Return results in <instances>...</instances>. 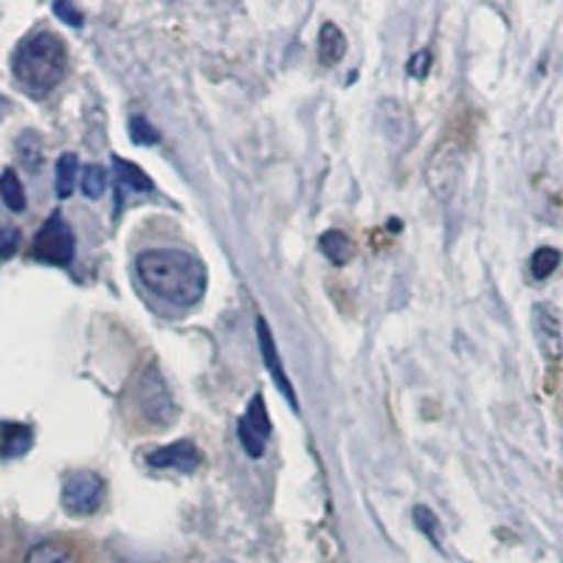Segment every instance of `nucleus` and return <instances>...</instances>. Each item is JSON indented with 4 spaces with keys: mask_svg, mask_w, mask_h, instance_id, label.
Wrapping results in <instances>:
<instances>
[{
    "mask_svg": "<svg viewBox=\"0 0 563 563\" xmlns=\"http://www.w3.org/2000/svg\"><path fill=\"white\" fill-rule=\"evenodd\" d=\"M104 501V479L93 471H77L63 485V507L70 516H90Z\"/></svg>",
    "mask_w": 563,
    "mask_h": 563,
    "instance_id": "nucleus-5",
    "label": "nucleus"
},
{
    "mask_svg": "<svg viewBox=\"0 0 563 563\" xmlns=\"http://www.w3.org/2000/svg\"><path fill=\"white\" fill-rule=\"evenodd\" d=\"M26 563H79V558L65 541H40L29 550Z\"/></svg>",
    "mask_w": 563,
    "mask_h": 563,
    "instance_id": "nucleus-12",
    "label": "nucleus"
},
{
    "mask_svg": "<svg viewBox=\"0 0 563 563\" xmlns=\"http://www.w3.org/2000/svg\"><path fill=\"white\" fill-rule=\"evenodd\" d=\"M147 462L153 467H164V471L192 474L195 467L200 465V451L195 442L180 440V442H173V445H167V449H158L155 454H150Z\"/></svg>",
    "mask_w": 563,
    "mask_h": 563,
    "instance_id": "nucleus-10",
    "label": "nucleus"
},
{
    "mask_svg": "<svg viewBox=\"0 0 563 563\" xmlns=\"http://www.w3.org/2000/svg\"><path fill=\"white\" fill-rule=\"evenodd\" d=\"M113 169H115V175H119V180H122L128 189H135V192H150V189H153V180H150V175L144 173V169L135 167V164H130V161L113 158Z\"/></svg>",
    "mask_w": 563,
    "mask_h": 563,
    "instance_id": "nucleus-16",
    "label": "nucleus"
},
{
    "mask_svg": "<svg viewBox=\"0 0 563 563\" xmlns=\"http://www.w3.org/2000/svg\"><path fill=\"white\" fill-rule=\"evenodd\" d=\"M130 133H133L135 144H158L161 141L158 130L150 128V124L144 122L141 115H133V119H130Z\"/></svg>",
    "mask_w": 563,
    "mask_h": 563,
    "instance_id": "nucleus-20",
    "label": "nucleus"
},
{
    "mask_svg": "<svg viewBox=\"0 0 563 563\" xmlns=\"http://www.w3.org/2000/svg\"><path fill=\"white\" fill-rule=\"evenodd\" d=\"M141 285L175 308H192L206 294V268L200 260L178 249L144 251L135 260Z\"/></svg>",
    "mask_w": 563,
    "mask_h": 563,
    "instance_id": "nucleus-1",
    "label": "nucleus"
},
{
    "mask_svg": "<svg viewBox=\"0 0 563 563\" xmlns=\"http://www.w3.org/2000/svg\"><path fill=\"white\" fill-rule=\"evenodd\" d=\"M74 251H77V240H74V231L65 223L63 214H52V218L45 220L43 229L37 231V238H34L32 243L34 260L48 265H59V268L70 265Z\"/></svg>",
    "mask_w": 563,
    "mask_h": 563,
    "instance_id": "nucleus-4",
    "label": "nucleus"
},
{
    "mask_svg": "<svg viewBox=\"0 0 563 563\" xmlns=\"http://www.w3.org/2000/svg\"><path fill=\"white\" fill-rule=\"evenodd\" d=\"M561 263H563L561 251L552 249V245H541V249H538L530 260L532 279H538V282L550 279V276L561 268Z\"/></svg>",
    "mask_w": 563,
    "mask_h": 563,
    "instance_id": "nucleus-14",
    "label": "nucleus"
},
{
    "mask_svg": "<svg viewBox=\"0 0 563 563\" xmlns=\"http://www.w3.org/2000/svg\"><path fill=\"white\" fill-rule=\"evenodd\" d=\"M462 178V153L456 144H442L429 164V186L437 200H449Z\"/></svg>",
    "mask_w": 563,
    "mask_h": 563,
    "instance_id": "nucleus-7",
    "label": "nucleus"
},
{
    "mask_svg": "<svg viewBox=\"0 0 563 563\" xmlns=\"http://www.w3.org/2000/svg\"><path fill=\"white\" fill-rule=\"evenodd\" d=\"M130 411H133L141 426H147L153 431H164L175 420V400L155 366H147L135 378Z\"/></svg>",
    "mask_w": 563,
    "mask_h": 563,
    "instance_id": "nucleus-3",
    "label": "nucleus"
},
{
    "mask_svg": "<svg viewBox=\"0 0 563 563\" xmlns=\"http://www.w3.org/2000/svg\"><path fill=\"white\" fill-rule=\"evenodd\" d=\"M32 429L29 426H18V422H9L0 431V454L3 456H20L32 449Z\"/></svg>",
    "mask_w": 563,
    "mask_h": 563,
    "instance_id": "nucleus-13",
    "label": "nucleus"
},
{
    "mask_svg": "<svg viewBox=\"0 0 563 563\" xmlns=\"http://www.w3.org/2000/svg\"><path fill=\"white\" fill-rule=\"evenodd\" d=\"M321 251L330 256V263L346 265L352 256V243L344 231H327L324 238H321Z\"/></svg>",
    "mask_w": 563,
    "mask_h": 563,
    "instance_id": "nucleus-18",
    "label": "nucleus"
},
{
    "mask_svg": "<svg viewBox=\"0 0 563 563\" xmlns=\"http://www.w3.org/2000/svg\"><path fill=\"white\" fill-rule=\"evenodd\" d=\"M256 339H260V352H263V361H265V366H268L271 378L276 380V389L288 397V404L294 406V409H299V400H296L294 384H290L288 372H285V366H282L279 350H276V341H274V335H271V327H268V321L263 319V316L256 319Z\"/></svg>",
    "mask_w": 563,
    "mask_h": 563,
    "instance_id": "nucleus-9",
    "label": "nucleus"
},
{
    "mask_svg": "<svg viewBox=\"0 0 563 563\" xmlns=\"http://www.w3.org/2000/svg\"><path fill=\"white\" fill-rule=\"evenodd\" d=\"M238 437H240V445H243V451L251 456V460H260V456L265 454L271 440V417H268V409H265L263 395H254L249 411L240 417Z\"/></svg>",
    "mask_w": 563,
    "mask_h": 563,
    "instance_id": "nucleus-6",
    "label": "nucleus"
},
{
    "mask_svg": "<svg viewBox=\"0 0 563 563\" xmlns=\"http://www.w3.org/2000/svg\"><path fill=\"white\" fill-rule=\"evenodd\" d=\"M415 519H417V527H422V530L429 532L431 538H434V544H437V536H434V516H431V510H426V507H417L415 510Z\"/></svg>",
    "mask_w": 563,
    "mask_h": 563,
    "instance_id": "nucleus-23",
    "label": "nucleus"
},
{
    "mask_svg": "<svg viewBox=\"0 0 563 563\" xmlns=\"http://www.w3.org/2000/svg\"><path fill=\"white\" fill-rule=\"evenodd\" d=\"M0 198L12 211L26 209V189H23L20 178L14 175V169H7V173L0 175Z\"/></svg>",
    "mask_w": 563,
    "mask_h": 563,
    "instance_id": "nucleus-17",
    "label": "nucleus"
},
{
    "mask_svg": "<svg viewBox=\"0 0 563 563\" xmlns=\"http://www.w3.org/2000/svg\"><path fill=\"white\" fill-rule=\"evenodd\" d=\"M54 14H57V18H63L68 26H82L85 23L82 12H79L77 7H70V3H54Z\"/></svg>",
    "mask_w": 563,
    "mask_h": 563,
    "instance_id": "nucleus-22",
    "label": "nucleus"
},
{
    "mask_svg": "<svg viewBox=\"0 0 563 563\" xmlns=\"http://www.w3.org/2000/svg\"><path fill=\"white\" fill-rule=\"evenodd\" d=\"M20 245V231L12 225H0V260H9V256L18 251Z\"/></svg>",
    "mask_w": 563,
    "mask_h": 563,
    "instance_id": "nucleus-21",
    "label": "nucleus"
},
{
    "mask_svg": "<svg viewBox=\"0 0 563 563\" xmlns=\"http://www.w3.org/2000/svg\"><path fill=\"white\" fill-rule=\"evenodd\" d=\"M346 54V37L335 23H324L319 32V59L321 65H339Z\"/></svg>",
    "mask_w": 563,
    "mask_h": 563,
    "instance_id": "nucleus-11",
    "label": "nucleus"
},
{
    "mask_svg": "<svg viewBox=\"0 0 563 563\" xmlns=\"http://www.w3.org/2000/svg\"><path fill=\"white\" fill-rule=\"evenodd\" d=\"M68 52L52 32H37L18 45L12 57V74L32 97H48L65 77Z\"/></svg>",
    "mask_w": 563,
    "mask_h": 563,
    "instance_id": "nucleus-2",
    "label": "nucleus"
},
{
    "mask_svg": "<svg viewBox=\"0 0 563 563\" xmlns=\"http://www.w3.org/2000/svg\"><path fill=\"white\" fill-rule=\"evenodd\" d=\"M536 335H538V346L544 352V358L550 364H558L563 355V330H561V316L552 305L541 301L536 305Z\"/></svg>",
    "mask_w": 563,
    "mask_h": 563,
    "instance_id": "nucleus-8",
    "label": "nucleus"
},
{
    "mask_svg": "<svg viewBox=\"0 0 563 563\" xmlns=\"http://www.w3.org/2000/svg\"><path fill=\"white\" fill-rule=\"evenodd\" d=\"M79 186H82V195L90 200L102 198L104 189H108V173H104L99 164H88V167L82 169V180H79Z\"/></svg>",
    "mask_w": 563,
    "mask_h": 563,
    "instance_id": "nucleus-19",
    "label": "nucleus"
},
{
    "mask_svg": "<svg viewBox=\"0 0 563 563\" xmlns=\"http://www.w3.org/2000/svg\"><path fill=\"white\" fill-rule=\"evenodd\" d=\"M77 175H79V158L74 153L59 155L57 161V198H70L77 189Z\"/></svg>",
    "mask_w": 563,
    "mask_h": 563,
    "instance_id": "nucleus-15",
    "label": "nucleus"
}]
</instances>
